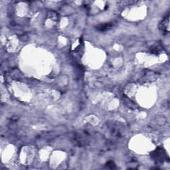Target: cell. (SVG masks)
I'll list each match as a JSON object with an SVG mask.
<instances>
[{"instance_id":"1","label":"cell","mask_w":170,"mask_h":170,"mask_svg":"<svg viewBox=\"0 0 170 170\" xmlns=\"http://www.w3.org/2000/svg\"><path fill=\"white\" fill-rule=\"evenodd\" d=\"M151 158L157 163H163L166 160V151L163 148H158L151 154Z\"/></svg>"},{"instance_id":"2","label":"cell","mask_w":170,"mask_h":170,"mask_svg":"<svg viewBox=\"0 0 170 170\" xmlns=\"http://www.w3.org/2000/svg\"><path fill=\"white\" fill-rule=\"evenodd\" d=\"M160 29L164 32H169V14L161 22Z\"/></svg>"},{"instance_id":"3","label":"cell","mask_w":170,"mask_h":170,"mask_svg":"<svg viewBox=\"0 0 170 170\" xmlns=\"http://www.w3.org/2000/svg\"><path fill=\"white\" fill-rule=\"evenodd\" d=\"M112 26H113V23H102V24H100L96 26V30H98L99 31H105L112 28Z\"/></svg>"},{"instance_id":"4","label":"cell","mask_w":170,"mask_h":170,"mask_svg":"<svg viewBox=\"0 0 170 170\" xmlns=\"http://www.w3.org/2000/svg\"><path fill=\"white\" fill-rule=\"evenodd\" d=\"M105 166H106V167H107V168H109L110 169H115L116 167V164H115L114 162L112 161H109L107 162L105 165Z\"/></svg>"}]
</instances>
